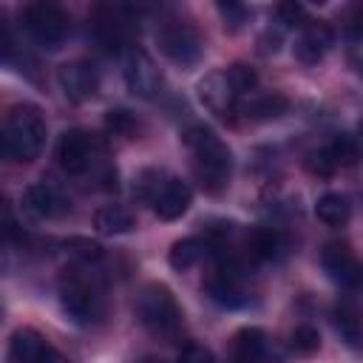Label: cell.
Wrapping results in <instances>:
<instances>
[{"instance_id":"obj_23","label":"cell","mask_w":363,"mask_h":363,"mask_svg":"<svg viewBox=\"0 0 363 363\" xmlns=\"http://www.w3.org/2000/svg\"><path fill=\"white\" fill-rule=\"evenodd\" d=\"M332 320H335V329H337L340 340H346L352 349H357L360 346V320H357V312L349 303H337L335 312H332Z\"/></svg>"},{"instance_id":"obj_4","label":"cell","mask_w":363,"mask_h":363,"mask_svg":"<svg viewBox=\"0 0 363 363\" xmlns=\"http://www.w3.org/2000/svg\"><path fill=\"white\" fill-rule=\"evenodd\" d=\"M136 196L142 201L150 204V210L164 218V221H173V218H182L193 201V190L187 182L159 170V167H147L139 173L136 179Z\"/></svg>"},{"instance_id":"obj_14","label":"cell","mask_w":363,"mask_h":363,"mask_svg":"<svg viewBox=\"0 0 363 363\" xmlns=\"http://www.w3.org/2000/svg\"><path fill=\"white\" fill-rule=\"evenodd\" d=\"M11 363H65V357L34 329H17L9 343Z\"/></svg>"},{"instance_id":"obj_28","label":"cell","mask_w":363,"mask_h":363,"mask_svg":"<svg viewBox=\"0 0 363 363\" xmlns=\"http://www.w3.org/2000/svg\"><path fill=\"white\" fill-rule=\"evenodd\" d=\"M318 346H320V335L312 326H298L292 332V337H289V349L295 354H312Z\"/></svg>"},{"instance_id":"obj_18","label":"cell","mask_w":363,"mask_h":363,"mask_svg":"<svg viewBox=\"0 0 363 363\" xmlns=\"http://www.w3.org/2000/svg\"><path fill=\"white\" fill-rule=\"evenodd\" d=\"M286 108H289V102L284 94H255L244 105H238V113H244L252 122H269V119H278L281 113H286Z\"/></svg>"},{"instance_id":"obj_6","label":"cell","mask_w":363,"mask_h":363,"mask_svg":"<svg viewBox=\"0 0 363 363\" xmlns=\"http://www.w3.org/2000/svg\"><path fill=\"white\" fill-rule=\"evenodd\" d=\"M23 26L37 45L57 51L71 31V17L57 3H31L23 11Z\"/></svg>"},{"instance_id":"obj_1","label":"cell","mask_w":363,"mask_h":363,"mask_svg":"<svg viewBox=\"0 0 363 363\" xmlns=\"http://www.w3.org/2000/svg\"><path fill=\"white\" fill-rule=\"evenodd\" d=\"M182 142L193 156L196 182L213 196L227 190L230 173H233V153L224 145V139L218 133H213L210 128H204V125H190L182 133Z\"/></svg>"},{"instance_id":"obj_22","label":"cell","mask_w":363,"mask_h":363,"mask_svg":"<svg viewBox=\"0 0 363 363\" xmlns=\"http://www.w3.org/2000/svg\"><path fill=\"white\" fill-rule=\"evenodd\" d=\"M207 250H210V247H207L201 238H182V241H176V244L170 247L167 261H170V267H173V269L184 272V269L196 267V264L204 258V252H207Z\"/></svg>"},{"instance_id":"obj_27","label":"cell","mask_w":363,"mask_h":363,"mask_svg":"<svg viewBox=\"0 0 363 363\" xmlns=\"http://www.w3.org/2000/svg\"><path fill=\"white\" fill-rule=\"evenodd\" d=\"M65 252L74 255L79 264H91V261L102 258V247L96 241H88V238H68L65 241Z\"/></svg>"},{"instance_id":"obj_25","label":"cell","mask_w":363,"mask_h":363,"mask_svg":"<svg viewBox=\"0 0 363 363\" xmlns=\"http://www.w3.org/2000/svg\"><path fill=\"white\" fill-rule=\"evenodd\" d=\"M224 77H227V82L233 85V91H235L238 96L255 91V85H258V74H255V68L247 65V62H233V65L224 71Z\"/></svg>"},{"instance_id":"obj_2","label":"cell","mask_w":363,"mask_h":363,"mask_svg":"<svg viewBox=\"0 0 363 363\" xmlns=\"http://www.w3.org/2000/svg\"><path fill=\"white\" fill-rule=\"evenodd\" d=\"M45 145V116L37 105H14L0 125V162L17 164L40 156Z\"/></svg>"},{"instance_id":"obj_9","label":"cell","mask_w":363,"mask_h":363,"mask_svg":"<svg viewBox=\"0 0 363 363\" xmlns=\"http://www.w3.org/2000/svg\"><path fill=\"white\" fill-rule=\"evenodd\" d=\"M199 99L201 105L221 122H235L238 113V94L233 91V85L227 82L224 71H213L199 82Z\"/></svg>"},{"instance_id":"obj_5","label":"cell","mask_w":363,"mask_h":363,"mask_svg":"<svg viewBox=\"0 0 363 363\" xmlns=\"http://www.w3.org/2000/svg\"><path fill=\"white\" fill-rule=\"evenodd\" d=\"M136 318L139 323L159 335V337H173L179 335L182 323H184V312L176 301V295L164 286V284H145L136 295Z\"/></svg>"},{"instance_id":"obj_17","label":"cell","mask_w":363,"mask_h":363,"mask_svg":"<svg viewBox=\"0 0 363 363\" xmlns=\"http://www.w3.org/2000/svg\"><path fill=\"white\" fill-rule=\"evenodd\" d=\"M320 264H323L326 275H329L335 284H340V286H354L357 278H360L357 258H354L352 247L343 244V241H332V244H326L323 252H320Z\"/></svg>"},{"instance_id":"obj_21","label":"cell","mask_w":363,"mask_h":363,"mask_svg":"<svg viewBox=\"0 0 363 363\" xmlns=\"http://www.w3.org/2000/svg\"><path fill=\"white\" fill-rule=\"evenodd\" d=\"M315 216L329 227H343L352 216V204L343 193H323L315 204Z\"/></svg>"},{"instance_id":"obj_30","label":"cell","mask_w":363,"mask_h":363,"mask_svg":"<svg viewBox=\"0 0 363 363\" xmlns=\"http://www.w3.org/2000/svg\"><path fill=\"white\" fill-rule=\"evenodd\" d=\"M218 14L224 17V26H227L230 31L241 28L244 20H247V9H244L241 3H218Z\"/></svg>"},{"instance_id":"obj_20","label":"cell","mask_w":363,"mask_h":363,"mask_svg":"<svg viewBox=\"0 0 363 363\" xmlns=\"http://www.w3.org/2000/svg\"><path fill=\"white\" fill-rule=\"evenodd\" d=\"M281 250V235L272 230V227H255L247 233V241H244V252L247 258L252 261H272Z\"/></svg>"},{"instance_id":"obj_12","label":"cell","mask_w":363,"mask_h":363,"mask_svg":"<svg viewBox=\"0 0 363 363\" xmlns=\"http://www.w3.org/2000/svg\"><path fill=\"white\" fill-rule=\"evenodd\" d=\"M94 34L105 48H125L130 34H133V17L130 9L125 6H105L96 11L94 20Z\"/></svg>"},{"instance_id":"obj_29","label":"cell","mask_w":363,"mask_h":363,"mask_svg":"<svg viewBox=\"0 0 363 363\" xmlns=\"http://www.w3.org/2000/svg\"><path fill=\"white\" fill-rule=\"evenodd\" d=\"M14 57H17V43H14L6 14H0V62H11Z\"/></svg>"},{"instance_id":"obj_11","label":"cell","mask_w":363,"mask_h":363,"mask_svg":"<svg viewBox=\"0 0 363 363\" xmlns=\"http://www.w3.org/2000/svg\"><path fill=\"white\" fill-rule=\"evenodd\" d=\"M230 363H278L272 340L258 326H244L230 340Z\"/></svg>"},{"instance_id":"obj_13","label":"cell","mask_w":363,"mask_h":363,"mask_svg":"<svg viewBox=\"0 0 363 363\" xmlns=\"http://www.w3.org/2000/svg\"><path fill=\"white\" fill-rule=\"evenodd\" d=\"M94 156H96L94 136L85 133V130H79V128L65 130V133L60 136V142H57V159H60V164H62L68 173H74V176L91 170Z\"/></svg>"},{"instance_id":"obj_16","label":"cell","mask_w":363,"mask_h":363,"mask_svg":"<svg viewBox=\"0 0 363 363\" xmlns=\"http://www.w3.org/2000/svg\"><path fill=\"white\" fill-rule=\"evenodd\" d=\"M335 45V31L326 20H306L301 26V37L295 40V57L306 65L323 60V54Z\"/></svg>"},{"instance_id":"obj_24","label":"cell","mask_w":363,"mask_h":363,"mask_svg":"<svg viewBox=\"0 0 363 363\" xmlns=\"http://www.w3.org/2000/svg\"><path fill=\"white\" fill-rule=\"evenodd\" d=\"M323 150L329 153V159H332L335 167H352V164L357 162V156H360V150H357V139L349 136V133L335 136Z\"/></svg>"},{"instance_id":"obj_35","label":"cell","mask_w":363,"mask_h":363,"mask_svg":"<svg viewBox=\"0 0 363 363\" xmlns=\"http://www.w3.org/2000/svg\"><path fill=\"white\" fill-rule=\"evenodd\" d=\"M142 363H164V360H159V357H145Z\"/></svg>"},{"instance_id":"obj_15","label":"cell","mask_w":363,"mask_h":363,"mask_svg":"<svg viewBox=\"0 0 363 363\" xmlns=\"http://www.w3.org/2000/svg\"><path fill=\"white\" fill-rule=\"evenodd\" d=\"M23 207L34 216V218H62L68 210H71V201L68 196L54 184V182H37L26 190L23 196Z\"/></svg>"},{"instance_id":"obj_32","label":"cell","mask_w":363,"mask_h":363,"mask_svg":"<svg viewBox=\"0 0 363 363\" xmlns=\"http://www.w3.org/2000/svg\"><path fill=\"white\" fill-rule=\"evenodd\" d=\"M275 14H278V23L281 26H303L301 20H303V6L301 3H281L278 9H275Z\"/></svg>"},{"instance_id":"obj_8","label":"cell","mask_w":363,"mask_h":363,"mask_svg":"<svg viewBox=\"0 0 363 363\" xmlns=\"http://www.w3.org/2000/svg\"><path fill=\"white\" fill-rule=\"evenodd\" d=\"M122 74H125V85H128V91L133 96L156 99L162 94V71L150 60V54H145L142 48H128L125 51Z\"/></svg>"},{"instance_id":"obj_33","label":"cell","mask_w":363,"mask_h":363,"mask_svg":"<svg viewBox=\"0 0 363 363\" xmlns=\"http://www.w3.org/2000/svg\"><path fill=\"white\" fill-rule=\"evenodd\" d=\"M309 170L318 173V176H329V173L335 170V164H332V159H329L326 150H318V153L309 156Z\"/></svg>"},{"instance_id":"obj_36","label":"cell","mask_w":363,"mask_h":363,"mask_svg":"<svg viewBox=\"0 0 363 363\" xmlns=\"http://www.w3.org/2000/svg\"><path fill=\"white\" fill-rule=\"evenodd\" d=\"M3 210H6V201H3V196H0V213H3Z\"/></svg>"},{"instance_id":"obj_10","label":"cell","mask_w":363,"mask_h":363,"mask_svg":"<svg viewBox=\"0 0 363 363\" xmlns=\"http://www.w3.org/2000/svg\"><path fill=\"white\" fill-rule=\"evenodd\" d=\"M57 82L62 88V94L71 99V102H88L96 96L99 91V74L91 62L85 60H71L65 65H60L57 71Z\"/></svg>"},{"instance_id":"obj_34","label":"cell","mask_w":363,"mask_h":363,"mask_svg":"<svg viewBox=\"0 0 363 363\" xmlns=\"http://www.w3.org/2000/svg\"><path fill=\"white\" fill-rule=\"evenodd\" d=\"M278 45H281V28H275V31H272V28H267V31H264V37H261V51H264V54H269V51L275 54V51H278Z\"/></svg>"},{"instance_id":"obj_31","label":"cell","mask_w":363,"mask_h":363,"mask_svg":"<svg viewBox=\"0 0 363 363\" xmlns=\"http://www.w3.org/2000/svg\"><path fill=\"white\" fill-rule=\"evenodd\" d=\"M179 363H216V357H213V352H210L207 346H201V343H187V346L182 349V354H179Z\"/></svg>"},{"instance_id":"obj_3","label":"cell","mask_w":363,"mask_h":363,"mask_svg":"<svg viewBox=\"0 0 363 363\" xmlns=\"http://www.w3.org/2000/svg\"><path fill=\"white\" fill-rule=\"evenodd\" d=\"M57 292H60L62 312L74 323L91 326V323H99L105 318V289L96 281V275H91L85 269V264L62 269Z\"/></svg>"},{"instance_id":"obj_19","label":"cell","mask_w":363,"mask_h":363,"mask_svg":"<svg viewBox=\"0 0 363 363\" xmlns=\"http://www.w3.org/2000/svg\"><path fill=\"white\" fill-rule=\"evenodd\" d=\"M136 224L133 213L122 204H105L96 210L94 216V227L102 233V235H122V233H130Z\"/></svg>"},{"instance_id":"obj_7","label":"cell","mask_w":363,"mask_h":363,"mask_svg":"<svg viewBox=\"0 0 363 363\" xmlns=\"http://www.w3.org/2000/svg\"><path fill=\"white\" fill-rule=\"evenodd\" d=\"M159 48L170 62L187 68V65H196L201 60L204 43H201V34L190 23L170 20L159 28Z\"/></svg>"},{"instance_id":"obj_26","label":"cell","mask_w":363,"mask_h":363,"mask_svg":"<svg viewBox=\"0 0 363 363\" xmlns=\"http://www.w3.org/2000/svg\"><path fill=\"white\" fill-rule=\"evenodd\" d=\"M105 128H108V133H113V136H125V139H128V136L136 130V119H133L130 111L116 108V111H108V113H105Z\"/></svg>"}]
</instances>
